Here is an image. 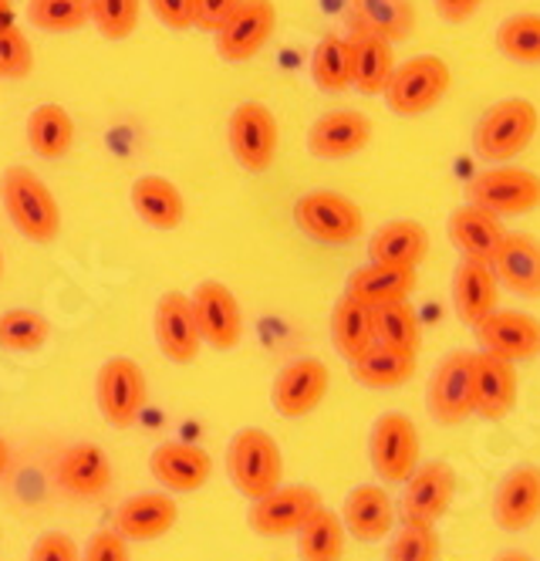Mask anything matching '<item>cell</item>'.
<instances>
[{
	"mask_svg": "<svg viewBox=\"0 0 540 561\" xmlns=\"http://www.w3.org/2000/svg\"><path fill=\"white\" fill-rule=\"evenodd\" d=\"M0 199L18 233L34 244H55L61 233V207L51 186L27 167H11L0 180Z\"/></svg>",
	"mask_w": 540,
	"mask_h": 561,
	"instance_id": "cell-1",
	"label": "cell"
},
{
	"mask_svg": "<svg viewBox=\"0 0 540 561\" xmlns=\"http://www.w3.org/2000/svg\"><path fill=\"white\" fill-rule=\"evenodd\" d=\"M540 129V112L530 99H501L493 102L473 129V152L483 163H510Z\"/></svg>",
	"mask_w": 540,
	"mask_h": 561,
	"instance_id": "cell-2",
	"label": "cell"
},
{
	"mask_svg": "<svg viewBox=\"0 0 540 561\" xmlns=\"http://www.w3.org/2000/svg\"><path fill=\"white\" fill-rule=\"evenodd\" d=\"M227 477L240 497L257 501L284 484V454L261 426H243L227 447Z\"/></svg>",
	"mask_w": 540,
	"mask_h": 561,
	"instance_id": "cell-3",
	"label": "cell"
},
{
	"mask_svg": "<svg viewBox=\"0 0 540 561\" xmlns=\"http://www.w3.org/2000/svg\"><path fill=\"white\" fill-rule=\"evenodd\" d=\"M449 85H452V71L439 55H415L405 65H395L382 95L395 115L420 118L446 99Z\"/></svg>",
	"mask_w": 540,
	"mask_h": 561,
	"instance_id": "cell-4",
	"label": "cell"
},
{
	"mask_svg": "<svg viewBox=\"0 0 540 561\" xmlns=\"http://www.w3.org/2000/svg\"><path fill=\"white\" fill-rule=\"evenodd\" d=\"M420 426L405 413H382L368 430V463L382 484H402L420 467Z\"/></svg>",
	"mask_w": 540,
	"mask_h": 561,
	"instance_id": "cell-5",
	"label": "cell"
},
{
	"mask_svg": "<svg viewBox=\"0 0 540 561\" xmlns=\"http://www.w3.org/2000/svg\"><path fill=\"white\" fill-rule=\"evenodd\" d=\"M95 403L108 426H115V430L136 426V420L142 416V410L149 403L146 369L136 363V358H126V355L108 358L95 379Z\"/></svg>",
	"mask_w": 540,
	"mask_h": 561,
	"instance_id": "cell-6",
	"label": "cell"
},
{
	"mask_svg": "<svg viewBox=\"0 0 540 561\" xmlns=\"http://www.w3.org/2000/svg\"><path fill=\"white\" fill-rule=\"evenodd\" d=\"M456 470L446 460L420 463L402 480V497L395 504L399 525H429L436 528L456 497Z\"/></svg>",
	"mask_w": 540,
	"mask_h": 561,
	"instance_id": "cell-7",
	"label": "cell"
},
{
	"mask_svg": "<svg viewBox=\"0 0 540 561\" xmlns=\"http://www.w3.org/2000/svg\"><path fill=\"white\" fill-rule=\"evenodd\" d=\"M467 199L496 217H524L540 207V176L524 167H490L467 183Z\"/></svg>",
	"mask_w": 540,
	"mask_h": 561,
	"instance_id": "cell-8",
	"label": "cell"
},
{
	"mask_svg": "<svg viewBox=\"0 0 540 561\" xmlns=\"http://www.w3.org/2000/svg\"><path fill=\"white\" fill-rule=\"evenodd\" d=\"M295 220L298 227L328 248H345L352 240L361 237L365 230V214L348 196L331 193V190H314L305 193L295 204Z\"/></svg>",
	"mask_w": 540,
	"mask_h": 561,
	"instance_id": "cell-9",
	"label": "cell"
},
{
	"mask_svg": "<svg viewBox=\"0 0 540 561\" xmlns=\"http://www.w3.org/2000/svg\"><path fill=\"white\" fill-rule=\"evenodd\" d=\"M230 152L246 173H267L277 159V142L280 129L277 118L264 102H240L230 112V126H227Z\"/></svg>",
	"mask_w": 540,
	"mask_h": 561,
	"instance_id": "cell-10",
	"label": "cell"
},
{
	"mask_svg": "<svg viewBox=\"0 0 540 561\" xmlns=\"http://www.w3.org/2000/svg\"><path fill=\"white\" fill-rule=\"evenodd\" d=\"M426 410L439 426H460L473 416V352H449L433 369Z\"/></svg>",
	"mask_w": 540,
	"mask_h": 561,
	"instance_id": "cell-11",
	"label": "cell"
},
{
	"mask_svg": "<svg viewBox=\"0 0 540 561\" xmlns=\"http://www.w3.org/2000/svg\"><path fill=\"white\" fill-rule=\"evenodd\" d=\"M321 507V494L308 484H280L271 494L251 501L246 525L261 538H290Z\"/></svg>",
	"mask_w": 540,
	"mask_h": 561,
	"instance_id": "cell-12",
	"label": "cell"
},
{
	"mask_svg": "<svg viewBox=\"0 0 540 561\" xmlns=\"http://www.w3.org/2000/svg\"><path fill=\"white\" fill-rule=\"evenodd\" d=\"M328 386H331L328 366L321 363V358H314V355H305V358H295V363H287L274 376L271 403H274L277 416L301 420V416H311L324 403Z\"/></svg>",
	"mask_w": 540,
	"mask_h": 561,
	"instance_id": "cell-13",
	"label": "cell"
},
{
	"mask_svg": "<svg viewBox=\"0 0 540 561\" xmlns=\"http://www.w3.org/2000/svg\"><path fill=\"white\" fill-rule=\"evenodd\" d=\"M196 329L206 345L220 352H230L243 339V311L237 295L223 285V280H199L196 291L189 295Z\"/></svg>",
	"mask_w": 540,
	"mask_h": 561,
	"instance_id": "cell-14",
	"label": "cell"
},
{
	"mask_svg": "<svg viewBox=\"0 0 540 561\" xmlns=\"http://www.w3.org/2000/svg\"><path fill=\"white\" fill-rule=\"evenodd\" d=\"M274 27H277V8L271 0H240L237 11L214 31L217 51L233 65L251 61L271 42Z\"/></svg>",
	"mask_w": 540,
	"mask_h": 561,
	"instance_id": "cell-15",
	"label": "cell"
},
{
	"mask_svg": "<svg viewBox=\"0 0 540 561\" xmlns=\"http://www.w3.org/2000/svg\"><path fill=\"white\" fill-rule=\"evenodd\" d=\"M473 335L483 352L501 355L507 363H527V358L540 355V322L527 311L510 308H493L483 322L473 325Z\"/></svg>",
	"mask_w": 540,
	"mask_h": 561,
	"instance_id": "cell-16",
	"label": "cell"
},
{
	"mask_svg": "<svg viewBox=\"0 0 540 561\" xmlns=\"http://www.w3.org/2000/svg\"><path fill=\"white\" fill-rule=\"evenodd\" d=\"M152 335L159 352L176 366H189L199 355V329H196V314H193V301L183 291H165L156 301L152 311Z\"/></svg>",
	"mask_w": 540,
	"mask_h": 561,
	"instance_id": "cell-17",
	"label": "cell"
},
{
	"mask_svg": "<svg viewBox=\"0 0 540 561\" xmlns=\"http://www.w3.org/2000/svg\"><path fill=\"white\" fill-rule=\"evenodd\" d=\"M540 517V467L517 463L510 467L493 491V520L510 535L527 531Z\"/></svg>",
	"mask_w": 540,
	"mask_h": 561,
	"instance_id": "cell-18",
	"label": "cell"
},
{
	"mask_svg": "<svg viewBox=\"0 0 540 561\" xmlns=\"http://www.w3.org/2000/svg\"><path fill=\"white\" fill-rule=\"evenodd\" d=\"M180 517V504L170 491H146L133 494L115 507V531L126 538L129 545H146L159 541L162 535H170Z\"/></svg>",
	"mask_w": 540,
	"mask_h": 561,
	"instance_id": "cell-19",
	"label": "cell"
},
{
	"mask_svg": "<svg viewBox=\"0 0 540 561\" xmlns=\"http://www.w3.org/2000/svg\"><path fill=\"white\" fill-rule=\"evenodd\" d=\"M149 470L159 480L162 491L173 494H196L210 484L214 477V457L196 444H159L149 457Z\"/></svg>",
	"mask_w": 540,
	"mask_h": 561,
	"instance_id": "cell-20",
	"label": "cell"
},
{
	"mask_svg": "<svg viewBox=\"0 0 540 561\" xmlns=\"http://www.w3.org/2000/svg\"><path fill=\"white\" fill-rule=\"evenodd\" d=\"M517 407V369L514 363L490 352H473V416L501 423Z\"/></svg>",
	"mask_w": 540,
	"mask_h": 561,
	"instance_id": "cell-21",
	"label": "cell"
},
{
	"mask_svg": "<svg viewBox=\"0 0 540 561\" xmlns=\"http://www.w3.org/2000/svg\"><path fill=\"white\" fill-rule=\"evenodd\" d=\"M338 514H342L345 531L361 545L386 541L392 535V528H395V520H399L395 504H392V497H389V491L382 484H358L345 497Z\"/></svg>",
	"mask_w": 540,
	"mask_h": 561,
	"instance_id": "cell-22",
	"label": "cell"
},
{
	"mask_svg": "<svg viewBox=\"0 0 540 561\" xmlns=\"http://www.w3.org/2000/svg\"><path fill=\"white\" fill-rule=\"evenodd\" d=\"M446 230H449V240L452 248L460 251V257L467 261H483V264H493L496 251H501L504 237H507V227H504V217H496L476 204H467L456 207L446 220Z\"/></svg>",
	"mask_w": 540,
	"mask_h": 561,
	"instance_id": "cell-23",
	"label": "cell"
},
{
	"mask_svg": "<svg viewBox=\"0 0 540 561\" xmlns=\"http://www.w3.org/2000/svg\"><path fill=\"white\" fill-rule=\"evenodd\" d=\"M368 142H371V123L368 115L355 108L324 112L308 129V152L314 159H348L358 156Z\"/></svg>",
	"mask_w": 540,
	"mask_h": 561,
	"instance_id": "cell-24",
	"label": "cell"
},
{
	"mask_svg": "<svg viewBox=\"0 0 540 561\" xmlns=\"http://www.w3.org/2000/svg\"><path fill=\"white\" fill-rule=\"evenodd\" d=\"M58 488L71 497H102L112 484V460L99 444H71L55 467Z\"/></svg>",
	"mask_w": 540,
	"mask_h": 561,
	"instance_id": "cell-25",
	"label": "cell"
},
{
	"mask_svg": "<svg viewBox=\"0 0 540 561\" xmlns=\"http://www.w3.org/2000/svg\"><path fill=\"white\" fill-rule=\"evenodd\" d=\"M501 280H496V271L493 264H483V261H460L452 271V311L456 318L473 329L476 322L501 308Z\"/></svg>",
	"mask_w": 540,
	"mask_h": 561,
	"instance_id": "cell-26",
	"label": "cell"
},
{
	"mask_svg": "<svg viewBox=\"0 0 540 561\" xmlns=\"http://www.w3.org/2000/svg\"><path fill=\"white\" fill-rule=\"evenodd\" d=\"M496 280L520 298H540V237L510 233L504 237L501 251L493 257Z\"/></svg>",
	"mask_w": 540,
	"mask_h": 561,
	"instance_id": "cell-27",
	"label": "cell"
},
{
	"mask_svg": "<svg viewBox=\"0 0 540 561\" xmlns=\"http://www.w3.org/2000/svg\"><path fill=\"white\" fill-rule=\"evenodd\" d=\"M129 204L136 210V217L142 224H149L152 230H176L186 217V199L180 193V186L165 176H139L129 190Z\"/></svg>",
	"mask_w": 540,
	"mask_h": 561,
	"instance_id": "cell-28",
	"label": "cell"
},
{
	"mask_svg": "<svg viewBox=\"0 0 540 561\" xmlns=\"http://www.w3.org/2000/svg\"><path fill=\"white\" fill-rule=\"evenodd\" d=\"M348 366H352V376L365 389H395V386H402V382H409L415 376L420 355H415L412 348L371 342L358 358H352Z\"/></svg>",
	"mask_w": 540,
	"mask_h": 561,
	"instance_id": "cell-29",
	"label": "cell"
},
{
	"mask_svg": "<svg viewBox=\"0 0 540 561\" xmlns=\"http://www.w3.org/2000/svg\"><path fill=\"white\" fill-rule=\"evenodd\" d=\"M348 45H352V89H358L361 95H382L395 71L392 42L361 27Z\"/></svg>",
	"mask_w": 540,
	"mask_h": 561,
	"instance_id": "cell-30",
	"label": "cell"
},
{
	"mask_svg": "<svg viewBox=\"0 0 540 561\" xmlns=\"http://www.w3.org/2000/svg\"><path fill=\"white\" fill-rule=\"evenodd\" d=\"M420 267H399V264H379V261H368L365 267H358L348 277V288L345 295L371 305H382V301H399V298H412L415 285H420Z\"/></svg>",
	"mask_w": 540,
	"mask_h": 561,
	"instance_id": "cell-31",
	"label": "cell"
},
{
	"mask_svg": "<svg viewBox=\"0 0 540 561\" xmlns=\"http://www.w3.org/2000/svg\"><path fill=\"white\" fill-rule=\"evenodd\" d=\"M429 254V233L420 220H392L368 240V261L420 267Z\"/></svg>",
	"mask_w": 540,
	"mask_h": 561,
	"instance_id": "cell-32",
	"label": "cell"
},
{
	"mask_svg": "<svg viewBox=\"0 0 540 561\" xmlns=\"http://www.w3.org/2000/svg\"><path fill=\"white\" fill-rule=\"evenodd\" d=\"M298 561H342L348 531L342 525V514L331 507H318L305 525L298 528Z\"/></svg>",
	"mask_w": 540,
	"mask_h": 561,
	"instance_id": "cell-33",
	"label": "cell"
},
{
	"mask_svg": "<svg viewBox=\"0 0 540 561\" xmlns=\"http://www.w3.org/2000/svg\"><path fill=\"white\" fill-rule=\"evenodd\" d=\"M27 146L41 159H61L74 146V118L65 105L45 102L37 105L27 118Z\"/></svg>",
	"mask_w": 540,
	"mask_h": 561,
	"instance_id": "cell-34",
	"label": "cell"
},
{
	"mask_svg": "<svg viewBox=\"0 0 540 561\" xmlns=\"http://www.w3.org/2000/svg\"><path fill=\"white\" fill-rule=\"evenodd\" d=\"M331 342H335L342 358H358L371 342H376V332H371V308L352 295H342L331 308Z\"/></svg>",
	"mask_w": 540,
	"mask_h": 561,
	"instance_id": "cell-35",
	"label": "cell"
},
{
	"mask_svg": "<svg viewBox=\"0 0 540 561\" xmlns=\"http://www.w3.org/2000/svg\"><path fill=\"white\" fill-rule=\"evenodd\" d=\"M311 78L328 95H338L352 89V45L338 34H328L314 45L311 55Z\"/></svg>",
	"mask_w": 540,
	"mask_h": 561,
	"instance_id": "cell-36",
	"label": "cell"
},
{
	"mask_svg": "<svg viewBox=\"0 0 540 561\" xmlns=\"http://www.w3.org/2000/svg\"><path fill=\"white\" fill-rule=\"evenodd\" d=\"M371 332H376V342L420 352V314H415L409 298L371 305Z\"/></svg>",
	"mask_w": 540,
	"mask_h": 561,
	"instance_id": "cell-37",
	"label": "cell"
},
{
	"mask_svg": "<svg viewBox=\"0 0 540 561\" xmlns=\"http://www.w3.org/2000/svg\"><path fill=\"white\" fill-rule=\"evenodd\" d=\"M361 27L382 34L386 42H405L415 31V8L412 0H352Z\"/></svg>",
	"mask_w": 540,
	"mask_h": 561,
	"instance_id": "cell-38",
	"label": "cell"
},
{
	"mask_svg": "<svg viewBox=\"0 0 540 561\" xmlns=\"http://www.w3.org/2000/svg\"><path fill=\"white\" fill-rule=\"evenodd\" d=\"M51 339V322L48 314H41L34 308H11L0 314V348L4 352H37L45 348Z\"/></svg>",
	"mask_w": 540,
	"mask_h": 561,
	"instance_id": "cell-39",
	"label": "cell"
},
{
	"mask_svg": "<svg viewBox=\"0 0 540 561\" xmlns=\"http://www.w3.org/2000/svg\"><path fill=\"white\" fill-rule=\"evenodd\" d=\"M496 51L517 65H540V14L524 11L496 27Z\"/></svg>",
	"mask_w": 540,
	"mask_h": 561,
	"instance_id": "cell-40",
	"label": "cell"
},
{
	"mask_svg": "<svg viewBox=\"0 0 540 561\" xmlns=\"http://www.w3.org/2000/svg\"><path fill=\"white\" fill-rule=\"evenodd\" d=\"M27 21L37 31L71 34L92 21L89 0H27Z\"/></svg>",
	"mask_w": 540,
	"mask_h": 561,
	"instance_id": "cell-41",
	"label": "cell"
},
{
	"mask_svg": "<svg viewBox=\"0 0 540 561\" xmlns=\"http://www.w3.org/2000/svg\"><path fill=\"white\" fill-rule=\"evenodd\" d=\"M386 541V561H439V535L429 525H399Z\"/></svg>",
	"mask_w": 540,
	"mask_h": 561,
	"instance_id": "cell-42",
	"label": "cell"
},
{
	"mask_svg": "<svg viewBox=\"0 0 540 561\" xmlns=\"http://www.w3.org/2000/svg\"><path fill=\"white\" fill-rule=\"evenodd\" d=\"M89 8L99 34L108 42H126L142 18V0H89Z\"/></svg>",
	"mask_w": 540,
	"mask_h": 561,
	"instance_id": "cell-43",
	"label": "cell"
},
{
	"mask_svg": "<svg viewBox=\"0 0 540 561\" xmlns=\"http://www.w3.org/2000/svg\"><path fill=\"white\" fill-rule=\"evenodd\" d=\"M34 68V48L14 24L0 27V78H24Z\"/></svg>",
	"mask_w": 540,
	"mask_h": 561,
	"instance_id": "cell-44",
	"label": "cell"
},
{
	"mask_svg": "<svg viewBox=\"0 0 540 561\" xmlns=\"http://www.w3.org/2000/svg\"><path fill=\"white\" fill-rule=\"evenodd\" d=\"M81 561H133L129 554V541L122 538L115 528H102L85 541V551H81Z\"/></svg>",
	"mask_w": 540,
	"mask_h": 561,
	"instance_id": "cell-45",
	"label": "cell"
},
{
	"mask_svg": "<svg viewBox=\"0 0 540 561\" xmlns=\"http://www.w3.org/2000/svg\"><path fill=\"white\" fill-rule=\"evenodd\" d=\"M27 561H81V551L74 545L71 535L65 531H48V535H41L31 551H27Z\"/></svg>",
	"mask_w": 540,
	"mask_h": 561,
	"instance_id": "cell-46",
	"label": "cell"
},
{
	"mask_svg": "<svg viewBox=\"0 0 540 561\" xmlns=\"http://www.w3.org/2000/svg\"><path fill=\"white\" fill-rule=\"evenodd\" d=\"M149 8L170 31L196 27V0H149Z\"/></svg>",
	"mask_w": 540,
	"mask_h": 561,
	"instance_id": "cell-47",
	"label": "cell"
},
{
	"mask_svg": "<svg viewBox=\"0 0 540 561\" xmlns=\"http://www.w3.org/2000/svg\"><path fill=\"white\" fill-rule=\"evenodd\" d=\"M240 0H196V27L203 31H217L233 11Z\"/></svg>",
	"mask_w": 540,
	"mask_h": 561,
	"instance_id": "cell-48",
	"label": "cell"
},
{
	"mask_svg": "<svg viewBox=\"0 0 540 561\" xmlns=\"http://www.w3.org/2000/svg\"><path fill=\"white\" fill-rule=\"evenodd\" d=\"M433 8L446 24H463L476 14L480 0H433Z\"/></svg>",
	"mask_w": 540,
	"mask_h": 561,
	"instance_id": "cell-49",
	"label": "cell"
},
{
	"mask_svg": "<svg viewBox=\"0 0 540 561\" xmlns=\"http://www.w3.org/2000/svg\"><path fill=\"white\" fill-rule=\"evenodd\" d=\"M493 561H537V558H530L527 551H517V548H507V551H501Z\"/></svg>",
	"mask_w": 540,
	"mask_h": 561,
	"instance_id": "cell-50",
	"label": "cell"
},
{
	"mask_svg": "<svg viewBox=\"0 0 540 561\" xmlns=\"http://www.w3.org/2000/svg\"><path fill=\"white\" fill-rule=\"evenodd\" d=\"M8 467H11V447H8V439L0 436V477L8 473Z\"/></svg>",
	"mask_w": 540,
	"mask_h": 561,
	"instance_id": "cell-51",
	"label": "cell"
},
{
	"mask_svg": "<svg viewBox=\"0 0 540 561\" xmlns=\"http://www.w3.org/2000/svg\"><path fill=\"white\" fill-rule=\"evenodd\" d=\"M0 277H4V254H0Z\"/></svg>",
	"mask_w": 540,
	"mask_h": 561,
	"instance_id": "cell-52",
	"label": "cell"
},
{
	"mask_svg": "<svg viewBox=\"0 0 540 561\" xmlns=\"http://www.w3.org/2000/svg\"><path fill=\"white\" fill-rule=\"evenodd\" d=\"M0 14H8V8H4V0H0ZM0 27H4V24H0Z\"/></svg>",
	"mask_w": 540,
	"mask_h": 561,
	"instance_id": "cell-53",
	"label": "cell"
}]
</instances>
